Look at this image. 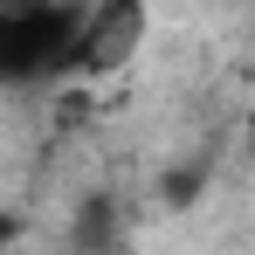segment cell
I'll list each match as a JSON object with an SVG mask.
<instances>
[{
  "instance_id": "6da1fadb",
  "label": "cell",
  "mask_w": 255,
  "mask_h": 255,
  "mask_svg": "<svg viewBox=\"0 0 255 255\" xmlns=\"http://www.w3.org/2000/svg\"><path fill=\"white\" fill-rule=\"evenodd\" d=\"M152 0H83L69 21V42L55 62V83H111L145 55Z\"/></svg>"
},
{
  "instance_id": "7a4b0ae2",
  "label": "cell",
  "mask_w": 255,
  "mask_h": 255,
  "mask_svg": "<svg viewBox=\"0 0 255 255\" xmlns=\"http://www.w3.org/2000/svg\"><path fill=\"white\" fill-rule=\"evenodd\" d=\"M83 0H0V83H55Z\"/></svg>"
},
{
  "instance_id": "3957f363",
  "label": "cell",
  "mask_w": 255,
  "mask_h": 255,
  "mask_svg": "<svg viewBox=\"0 0 255 255\" xmlns=\"http://www.w3.org/2000/svg\"><path fill=\"white\" fill-rule=\"evenodd\" d=\"M14 242H21V221H14V214L0 207V249H14Z\"/></svg>"
}]
</instances>
